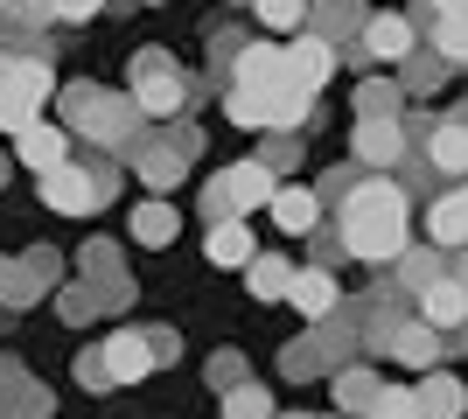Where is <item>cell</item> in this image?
I'll use <instances>...</instances> for the list:
<instances>
[{
  "label": "cell",
  "instance_id": "ffe728a7",
  "mask_svg": "<svg viewBox=\"0 0 468 419\" xmlns=\"http://www.w3.org/2000/svg\"><path fill=\"white\" fill-rule=\"evenodd\" d=\"M133 231H140V245H168L176 238V210H168V203H140Z\"/></svg>",
  "mask_w": 468,
  "mask_h": 419
},
{
  "label": "cell",
  "instance_id": "5b68a950",
  "mask_svg": "<svg viewBox=\"0 0 468 419\" xmlns=\"http://www.w3.org/2000/svg\"><path fill=\"white\" fill-rule=\"evenodd\" d=\"M147 371H154V357L140 336H112L98 357H84V384H140Z\"/></svg>",
  "mask_w": 468,
  "mask_h": 419
},
{
  "label": "cell",
  "instance_id": "8992f818",
  "mask_svg": "<svg viewBox=\"0 0 468 419\" xmlns=\"http://www.w3.org/2000/svg\"><path fill=\"white\" fill-rule=\"evenodd\" d=\"M420 321H427L433 336H441V329H462L468 321V279H427V287H420Z\"/></svg>",
  "mask_w": 468,
  "mask_h": 419
},
{
  "label": "cell",
  "instance_id": "44dd1931",
  "mask_svg": "<svg viewBox=\"0 0 468 419\" xmlns=\"http://www.w3.org/2000/svg\"><path fill=\"white\" fill-rule=\"evenodd\" d=\"M224 419H273V399L259 384H238L231 399H224Z\"/></svg>",
  "mask_w": 468,
  "mask_h": 419
},
{
  "label": "cell",
  "instance_id": "ac0fdd59",
  "mask_svg": "<svg viewBox=\"0 0 468 419\" xmlns=\"http://www.w3.org/2000/svg\"><path fill=\"white\" fill-rule=\"evenodd\" d=\"M266 210H273L280 231H314V196H308V189H273Z\"/></svg>",
  "mask_w": 468,
  "mask_h": 419
},
{
  "label": "cell",
  "instance_id": "cb8c5ba5",
  "mask_svg": "<svg viewBox=\"0 0 468 419\" xmlns=\"http://www.w3.org/2000/svg\"><path fill=\"white\" fill-rule=\"evenodd\" d=\"M371 419H420V399H412V392H378Z\"/></svg>",
  "mask_w": 468,
  "mask_h": 419
},
{
  "label": "cell",
  "instance_id": "4316f807",
  "mask_svg": "<svg viewBox=\"0 0 468 419\" xmlns=\"http://www.w3.org/2000/svg\"><path fill=\"white\" fill-rule=\"evenodd\" d=\"M441 57H468V15L441 21Z\"/></svg>",
  "mask_w": 468,
  "mask_h": 419
},
{
  "label": "cell",
  "instance_id": "2e32d148",
  "mask_svg": "<svg viewBox=\"0 0 468 419\" xmlns=\"http://www.w3.org/2000/svg\"><path fill=\"white\" fill-rule=\"evenodd\" d=\"M399 140H406L399 120H364L356 126V154L371 161V168H385V161H399Z\"/></svg>",
  "mask_w": 468,
  "mask_h": 419
},
{
  "label": "cell",
  "instance_id": "7c38bea8",
  "mask_svg": "<svg viewBox=\"0 0 468 419\" xmlns=\"http://www.w3.org/2000/svg\"><path fill=\"white\" fill-rule=\"evenodd\" d=\"M203 259L210 266H252V231H245V224H210Z\"/></svg>",
  "mask_w": 468,
  "mask_h": 419
},
{
  "label": "cell",
  "instance_id": "3957f363",
  "mask_svg": "<svg viewBox=\"0 0 468 419\" xmlns=\"http://www.w3.org/2000/svg\"><path fill=\"white\" fill-rule=\"evenodd\" d=\"M42 99H49V70L42 63H0V126L7 133L36 126Z\"/></svg>",
  "mask_w": 468,
  "mask_h": 419
},
{
  "label": "cell",
  "instance_id": "f1b7e54d",
  "mask_svg": "<svg viewBox=\"0 0 468 419\" xmlns=\"http://www.w3.org/2000/svg\"><path fill=\"white\" fill-rule=\"evenodd\" d=\"M91 7H98V0H57V15H70V21H84Z\"/></svg>",
  "mask_w": 468,
  "mask_h": 419
},
{
  "label": "cell",
  "instance_id": "9a60e30c",
  "mask_svg": "<svg viewBox=\"0 0 468 419\" xmlns=\"http://www.w3.org/2000/svg\"><path fill=\"white\" fill-rule=\"evenodd\" d=\"M364 49H371V57H406V49H412L406 15H371V21H364Z\"/></svg>",
  "mask_w": 468,
  "mask_h": 419
},
{
  "label": "cell",
  "instance_id": "5bb4252c",
  "mask_svg": "<svg viewBox=\"0 0 468 419\" xmlns=\"http://www.w3.org/2000/svg\"><path fill=\"white\" fill-rule=\"evenodd\" d=\"M427 231H433V245H468V189L433 203V210H427Z\"/></svg>",
  "mask_w": 468,
  "mask_h": 419
},
{
  "label": "cell",
  "instance_id": "4fadbf2b",
  "mask_svg": "<svg viewBox=\"0 0 468 419\" xmlns=\"http://www.w3.org/2000/svg\"><path fill=\"white\" fill-rule=\"evenodd\" d=\"M287 294H293V308H301L308 321H322V315L335 308V279L322 273V266H308V273H293V287H287Z\"/></svg>",
  "mask_w": 468,
  "mask_h": 419
},
{
  "label": "cell",
  "instance_id": "30bf717a",
  "mask_svg": "<svg viewBox=\"0 0 468 419\" xmlns=\"http://www.w3.org/2000/svg\"><path fill=\"white\" fill-rule=\"evenodd\" d=\"M287 70H293V91H301V99H314V91L335 78V49H329V42H293Z\"/></svg>",
  "mask_w": 468,
  "mask_h": 419
},
{
  "label": "cell",
  "instance_id": "52a82bcc",
  "mask_svg": "<svg viewBox=\"0 0 468 419\" xmlns=\"http://www.w3.org/2000/svg\"><path fill=\"white\" fill-rule=\"evenodd\" d=\"M15 147H21V161H28V168H36V175H57L63 161H70V133H63V126H21L15 133Z\"/></svg>",
  "mask_w": 468,
  "mask_h": 419
},
{
  "label": "cell",
  "instance_id": "f546056e",
  "mask_svg": "<svg viewBox=\"0 0 468 419\" xmlns=\"http://www.w3.org/2000/svg\"><path fill=\"white\" fill-rule=\"evenodd\" d=\"M433 7H441V15H468V0H433Z\"/></svg>",
  "mask_w": 468,
  "mask_h": 419
},
{
  "label": "cell",
  "instance_id": "8fae6325",
  "mask_svg": "<svg viewBox=\"0 0 468 419\" xmlns=\"http://www.w3.org/2000/svg\"><path fill=\"white\" fill-rule=\"evenodd\" d=\"M412 399H420V419H462V413H468V392H462V378H448V371H427Z\"/></svg>",
  "mask_w": 468,
  "mask_h": 419
},
{
  "label": "cell",
  "instance_id": "9c48e42d",
  "mask_svg": "<svg viewBox=\"0 0 468 419\" xmlns=\"http://www.w3.org/2000/svg\"><path fill=\"white\" fill-rule=\"evenodd\" d=\"M133 84H140V105H147V112H176V105H182V78H176V63H168V57H140Z\"/></svg>",
  "mask_w": 468,
  "mask_h": 419
},
{
  "label": "cell",
  "instance_id": "ba28073f",
  "mask_svg": "<svg viewBox=\"0 0 468 419\" xmlns=\"http://www.w3.org/2000/svg\"><path fill=\"white\" fill-rule=\"evenodd\" d=\"M42 203H49V210H63V217H84V210L98 203V182L78 175V168L63 161L57 175H42Z\"/></svg>",
  "mask_w": 468,
  "mask_h": 419
},
{
  "label": "cell",
  "instance_id": "83f0119b",
  "mask_svg": "<svg viewBox=\"0 0 468 419\" xmlns=\"http://www.w3.org/2000/svg\"><path fill=\"white\" fill-rule=\"evenodd\" d=\"M140 342H147V357H154V363L176 357V336H168V329H161V336H140Z\"/></svg>",
  "mask_w": 468,
  "mask_h": 419
},
{
  "label": "cell",
  "instance_id": "484cf974",
  "mask_svg": "<svg viewBox=\"0 0 468 419\" xmlns=\"http://www.w3.org/2000/svg\"><path fill=\"white\" fill-rule=\"evenodd\" d=\"M356 99H364V120H378V112L391 120V105H399V84H364Z\"/></svg>",
  "mask_w": 468,
  "mask_h": 419
},
{
  "label": "cell",
  "instance_id": "d6986e66",
  "mask_svg": "<svg viewBox=\"0 0 468 419\" xmlns=\"http://www.w3.org/2000/svg\"><path fill=\"white\" fill-rule=\"evenodd\" d=\"M391 350H399V357H406V363H433V350H441V336H433L427 321H406V329L391 336Z\"/></svg>",
  "mask_w": 468,
  "mask_h": 419
},
{
  "label": "cell",
  "instance_id": "e0dca14e",
  "mask_svg": "<svg viewBox=\"0 0 468 419\" xmlns=\"http://www.w3.org/2000/svg\"><path fill=\"white\" fill-rule=\"evenodd\" d=\"M245 287H252L259 300H280V294L293 287V266L273 259V252H252V266H245Z\"/></svg>",
  "mask_w": 468,
  "mask_h": 419
},
{
  "label": "cell",
  "instance_id": "6da1fadb",
  "mask_svg": "<svg viewBox=\"0 0 468 419\" xmlns=\"http://www.w3.org/2000/svg\"><path fill=\"white\" fill-rule=\"evenodd\" d=\"M343 245L371 266L399 259V252H406V189H399V182H364V189H350Z\"/></svg>",
  "mask_w": 468,
  "mask_h": 419
},
{
  "label": "cell",
  "instance_id": "7a4b0ae2",
  "mask_svg": "<svg viewBox=\"0 0 468 419\" xmlns=\"http://www.w3.org/2000/svg\"><path fill=\"white\" fill-rule=\"evenodd\" d=\"M203 203H210V224H238L245 210H266V203H273V168L238 161L231 175H217L210 189H203Z\"/></svg>",
  "mask_w": 468,
  "mask_h": 419
},
{
  "label": "cell",
  "instance_id": "603a6c76",
  "mask_svg": "<svg viewBox=\"0 0 468 419\" xmlns=\"http://www.w3.org/2000/svg\"><path fill=\"white\" fill-rule=\"evenodd\" d=\"M335 392H343V405H364V413H371V399L385 392V384H378L371 371H343V378H335Z\"/></svg>",
  "mask_w": 468,
  "mask_h": 419
},
{
  "label": "cell",
  "instance_id": "7402d4cb",
  "mask_svg": "<svg viewBox=\"0 0 468 419\" xmlns=\"http://www.w3.org/2000/svg\"><path fill=\"white\" fill-rule=\"evenodd\" d=\"M433 161L441 168H468V126H441L433 133Z\"/></svg>",
  "mask_w": 468,
  "mask_h": 419
},
{
  "label": "cell",
  "instance_id": "277c9868",
  "mask_svg": "<svg viewBox=\"0 0 468 419\" xmlns=\"http://www.w3.org/2000/svg\"><path fill=\"white\" fill-rule=\"evenodd\" d=\"M238 91H252V99H301V91H293V70H287V49L252 42V49L238 57Z\"/></svg>",
  "mask_w": 468,
  "mask_h": 419
},
{
  "label": "cell",
  "instance_id": "d4e9b609",
  "mask_svg": "<svg viewBox=\"0 0 468 419\" xmlns=\"http://www.w3.org/2000/svg\"><path fill=\"white\" fill-rule=\"evenodd\" d=\"M301 15H308V0H259V21H266V28H293Z\"/></svg>",
  "mask_w": 468,
  "mask_h": 419
}]
</instances>
